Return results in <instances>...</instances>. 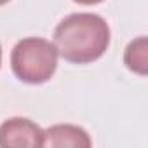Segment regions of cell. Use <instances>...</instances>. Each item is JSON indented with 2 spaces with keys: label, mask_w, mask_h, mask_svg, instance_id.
Listing matches in <instances>:
<instances>
[{
  "label": "cell",
  "mask_w": 148,
  "mask_h": 148,
  "mask_svg": "<svg viewBox=\"0 0 148 148\" xmlns=\"http://www.w3.org/2000/svg\"><path fill=\"white\" fill-rule=\"evenodd\" d=\"M73 2H77L80 5H96V4H101L103 0H73Z\"/></svg>",
  "instance_id": "6"
},
{
  "label": "cell",
  "mask_w": 148,
  "mask_h": 148,
  "mask_svg": "<svg viewBox=\"0 0 148 148\" xmlns=\"http://www.w3.org/2000/svg\"><path fill=\"white\" fill-rule=\"evenodd\" d=\"M124 63L131 71L138 75L148 73V38L145 35L129 42L124 52Z\"/></svg>",
  "instance_id": "5"
},
{
  "label": "cell",
  "mask_w": 148,
  "mask_h": 148,
  "mask_svg": "<svg viewBox=\"0 0 148 148\" xmlns=\"http://www.w3.org/2000/svg\"><path fill=\"white\" fill-rule=\"evenodd\" d=\"M92 145L91 136L86 129L73 125V124H56L44 131V146L51 148H89Z\"/></svg>",
  "instance_id": "4"
},
{
  "label": "cell",
  "mask_w": 148,
  "mask_h": 148,
  "mask_svg": "<svg viewBox=\"0 0 148 148\" xmlns=\"http://www.w3.org/2000/svg\"><path fill=\"white\" fill-rule=\"evenodd\" d=\"M56 45L42 37H26L19 40L11 52V68L14 75L25 84H44L58 68Z\"/></svg>",
  "instance_id": "2"
},
{
  "label": "cell",
  "mask_w": 148,
  "mask_h": 148,
  "mask_svg": "<svg viewBox=\"0 0 148 148\" xmlns=\"http://www.w3.org/2000/svg\"><path fill=\"white\" fill-rule=\"evenodd\" d=\"M7 2H11V0H0V5H5Z\"/></svg>",
  "instance_id": "7"
},
{
  "label": "cell",
  "mask_w": 148,
  "mask_h": 148,
  "mask_svg": "<svg viewBox=\"0 0 148 148\" xmlns=\"http://www.w3.org/2000/svg\"><path fill=\"white\" fill-rule=\"evenodd\" d=\"M58 54L75 64L98 61L110 45V26L94 12H73L61 19L54 30Z\"/></svg>",
  "instance_id": "1"
},
{
  "label": "cell",
  "mask_w": 148,
  "mask_h": 148,
  "mask_svg": "<svg viewBox=\"0 0 148 148\" xmlns=\"http://www.w3.org/2000/svg\"><path fill=\"white\" fill-rule=\"evenodd\" d=\"M44 146V129L25 117H12L0 124V148Z\"/></svg>",
  "instance_id": "3"
},
{
  "label": "cell",
  "mask_w": 148,
  "mask_h": 148,
  "mask_svg": "<svg viewBox=\"0 0 148 148\" xmlns=\"http://www.w3.org/2000/svg\"><path fill=\"white\" fill-rule=\"evenodd\" d=\"M0 66H2V45H0Z\"/></svg>",
  "instance_id": "8"
}]
</instances>
